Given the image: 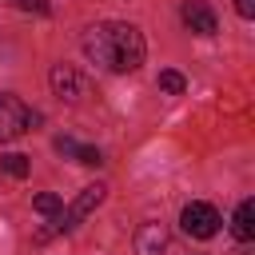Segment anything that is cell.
<instances>
[{
  "mask_svg": "<svg viewBox=\"0 0 255 255\" xmlns=\"http://www.w3.org/2000/svg\"><path fill=\"white\" fill-rule=\"evenodd\" d=\"M143 36L135 24H124V20H108V24H96L84 32V56L108 72H135L143 64Z\"/></svg>",
  "mask_w": 255,
  "mask_h": 255,
  "instance_id": "6da1fadb",
  "label": "cell"
},
{
  "mask_svg": "<svg viewBox=\"0 0 255 255\" xmlns=\"http://www.w3.org/2000/svg\"><path fill=\"white\" fill-rule=\"evenodd\" d=\"M40 124V112H32L20 96H12V92H0V143H12V139H20L28 128H36Z\"/></svg>",
  "mask_w": 255,
  "mask_h": 255,
  "instance_id": "7a4b0ae2",
  "label": "cell"
},
{
  "mask_svg": "<svg viewBox=\"0 0 255 255\" xmlns=\"http://www.w3.org/2000/svg\"><path fill=\"white\" fill-rule=\"evenodd\" d=\"M104 195H108V187H104V183H88V187H84V191L72 199V207H68V211H60V215H56V223L40 231V239H48L52 231H72V227H76L84 215H92V211L104 203Z\"/></svg>",
  "mask_w": 255,
  "mask_h": 255,
  "instance_id": "3957f363",
  "label": "cell"
},
{
  "mask_svg": "<svg viewBox=\"0 0 255 255\" xmlns=\"http://www.w3.org/2000/svg\"><path fill=\"white\" fill-rule=\"evenodd\" d=\"M179 223H183V231L191 235V239H211L215 231H219V211L211 207V203H203V199H195V203H187L183 207V215H179Z\"/></svg>",
  "mask_w": 255,
  "mask_h": 255,
  "instance_id": "277c9868",
  "label": "cell"
},
{
  "mask_svg": "<svg viewBox=\"0 0 255 255\" xmlns=\"http://www.w3.org/2000/svg\"><path fill=\"white\" fill-rule=\"evenodd\" d=\"M179 16H183V24H187L195 36H215V32H219V20H215V12H211L207 0H183Z\"/></svg>",
  "mask_w": 255,
  "mask_h": 255,
  "instance_id": "5b68a950",
  "label": "cell"
},
{
  "mask_svg": "<svg viewBox=\"0 0 255 255\" xmlns=\"http://www.w3.org/2000/svg\"><path fill=\"white\" fill-rule=\"evenodd\" d=\"M48 84H52V92H56L64 104H76V100L84 96V76H80L72 64H56V68L48 72Z\"/></svg>",
  "mask_w": 255,
  "mask_h": 255,
  "instance_id": "8992f818",
  "label": "cell"
},
{
  "mask_svg": "<svg viewBox=\"0 0 255 255\" xmlns=\"http://www.w3.org/2000/svg\"><path fill=\"white\" fill-rule=\"evenodd\" d=\"M167 243H171V235H167L163 223H155V219L139 223V231H135V255H163Z\"/></svg>",
  "mask_w": 255,
  "mask_h": 255,
  "instance_id": "52a82bcc",
  "label": "cell"
},
{
  "mask_svg": "<svg viewBox=\"0 0 255 255\" xmlns=\"http://www.w3.org/2000/svg\"><path fill=\"white\" fill-rule=\"evenodd\" d=\"M231 231H235L239 243H251V239H255V203H251V199H243V203L235 207V223H231Z\"/></svg>",
  "mask_w": 255,
  "mask_h": 255,
  "instance_id": "ba28073f",
  "label": "cell"
},
{
  "mask_svg": "<svg viewBox=\"0 0 255 255\" xmlns=\"http://www.w3.org/2000/svg\"><path fill=\"white\" fill-rule=\"evenodd\" d=\"M28 155H20V151H8V155H0V171L4 175H12V179H24L28 175Z\"/></svg>",
  "mask_w": 255,
  "mask_h": 255,
  "instance_id": "9c48e42d",
  "label": "cell"
},
{
  "mask_svg": "<svg viewBox=\"0 0 255 255\" xmlns=\"http://www.w3.org/2000/svg\"><path fill=\"white\" fill-rule=\"evenodd\" d=\"M32 207H36L40 215H60V211H64V203H60V195H52V191H40V195L32 199Z\"/></svg>",
  "mask_w": 255,
  "mask_h": 255,
  "instance_id": "30bf717a",
  "label": "cell"
},
{
  "mask_svg": "<svg viewBox=\"0 0 255 255\" xmlns=\"http://www.w3.org/2000/svg\"><path fill=\"white\" fill-rule=\"evenodd\" d=\"M159 88H163L167 96H179V92L187 88V80H183L179 72H171V68H167V72H159Z\"/></svg>",
  "mask_w": 255,
  "mask_h": 255,
  "instance_id": "8fae6325",
  "label": "cell"
},
{
  "mask_svg": "<svg viewBox=\"0 0 255 255\" xmlns=\"http://www.w3.org/2000/svg\"><path fill=\"white\" fill-rule=\"evenodd\" d=\"M76 163H84V167H100L104 163V155H100V147H76V155H72Z\"/></svg>",
  "mask_w": 255,
  "mask_h": 255,
  "instance_id": "7c38bea8",
  "label": "cell"
},
{
  "mask_svg": "<svg viewBox=\"0 0 255 255\" xmlns=\"http://www.w3.org/2000/svg\"><path fill=\"white\" fill-rule=\"evenodd\" d=\"M20 12H36V16H48V0H12Z\"/></svg>",
  "mask_w": 255,
  "mask_h": 255,
  "instance_id": "4fadbf2b",
  "label": "cell"
},
{
  "mask_svg": "<svg viewBox=\"0 0 255 255\" xmlns=\"http://www.w3.org/2000/svg\"><path fill=\"white\" fill-rule=\"evenodd\" d=\"M76 147H80V143H76L72 135H60V139H56V151H60V155H76Z\"/></svg>",
  "mask_w": 255,
  "mask_h": 255,
  "instance_id": "5bb4252c",
  "label": "cell"
},
{
  "mask_svg": "<svg viewBox=\"0 0 255 255\" xmlns=\"http://www.w3.org/2000/svg\"><path fill=\"white\" fill-rule=\"evenodd\" d=\"M235 12H239L243 20H251V16H255V0H235Z\"/></svg>",
  "mask_w": 255,
  "mask_h": 255,
  "instance_id": "9a60e30c",
  "label": "cell"
}]
</instances>
